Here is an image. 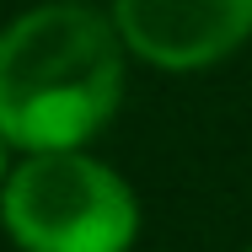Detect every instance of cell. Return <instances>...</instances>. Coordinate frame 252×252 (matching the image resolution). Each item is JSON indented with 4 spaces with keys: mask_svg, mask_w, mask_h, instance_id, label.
<instances>
[{
    "mask_svg": "<svg viewBox=\"0 0 252 252\" xmlns=\"http://www.w3.org/2000/svg\"><path fill=\"white\" fill-rule=\"evenodd\" d=\"M107 16L118 38L161 70H199L252 32V0H124Z\"/></svg>",
    "mask_w": 252,
    "mask_h": 252,
    "instance_id": "cell-3",
    "label": "cell"
},
{
    "mask_svg": "<svg viewBox=\"0 0 252 252\" xmlns=\"http://www.w3.org/2000/svg\"><path fill=\"white\" fill-rule=\"evenodd\" d=\"M0 225L22 252H129L140 209L129 183L81 151L27 156L5 193Z\"/></svg>",
    "mask_w": 252,
    "mask_h": 252,
    "instance_id": "cell-2",
    "label": "cell"
},
{
    "mask_svg": "<svg viewBox=\"0 0 252 252\" xmlns=\"http://www.w3.org/2000/svg\"><path fill=\"white\" fill-rule=\"evenodd\" d=\"M5 183H11V172H5V134H0V193H5Z\"/></svg>",
    "mask_w": 252,
    "mask_h": 252,
    "instance_id": "cell-4",
    "label": "cell"
},
{
    "mask_svg": "<svg viewBox=\"0 0 252 252\" xmlns=\"http://www.w3.org/2000/svg\"><path fill=\"white\" fill-rule=\"evenodd\" d=\"M118 27L92 5H38L0 32V134L27 156L75 151L124 92Z\"/></svg>",
    "mask_w": 252,
    "mask_h": 252,
    "instance_id": "cell-1",
    "label": "cell"
}]
</instances>
